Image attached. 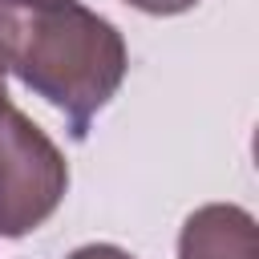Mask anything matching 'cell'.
<instances>
[{"label": "cell", "mask_w": 259, "mask_h": 259, "mask_svg": "<svg viewBox=\"0 0 259 259\" xmlns=\"http://www.w3.org/2000/svg\"><path fill=\"white\" fill-rule=\"evenodd\" d=\"M0 69L65 113L73 142L113 101L130 53L105 16L81 0H0Z\"/></svg>", "instance_id": "cell-1"}, {"label": "cell", "mask_w": 259, "mask_h": 259, "mask_svg": "<svg viewBox=\"0 0 259 259\" xmlns=\"http://www.w3.org/2000/svg\"><path fill=\"white\" fill-rule=\"evenodd\" d=\"M69 166L49 134L16 105L0 109V235L36 231L65 198Z\"/></svg>", "instance_id": "cell-2"}, {"label": "cell", "mask_w": 259, "mask_h": 259, "mask_svg": "<svg viewBox=\"0 0 259 259\" xmlns=\"http://www.w3.org/2000/svg\"><path fill=\"white\" fill-rule=\"evenodd\" d=\"M178 259H259L255 219L235 202H206L178 231Z\"/></svg>", "instance_id": "cell-3"}, {"label": "cell", "mask_w": 259, "mask_h": 259, "mask_svg": "<svg viewBox=\"0 0 259 259\" xmlns=\"http://www.w3.org/2000/svg\"><path fill=\"white\" fill-rule=\"evenodd\" d=\"M134 4L138 12H150V16H178V12H190L198 0H125Z\"/></svg>", "instance_id": "cell-4"}, {"label": "cell", "mask_w": 259, "mask_h": 259, "mask_svg": "<svg viewBox=\"0 0 259 259\" xmlns=\"http://www.w3.org/2000/svg\"><path fill=\"white\" fill-rule=\"evenodd\" d=\"M65 259H134V255L121 251V247H113V243H85V247H77Z\"/></svg>", "instance_id": "cell-5"}, {"label": "cell", "mask_w": 259, "mask_h": 259, "mask_svg": "<svg viewBox=\"0 0 259 259\" xmlns=\"http://www.w3.org/2000/svg\"><path fill=\"white\" fill-rule=\"evenodd\" d=\"M8 105V89H4V69H0V109Z\"/></svg>", "instance_id": "cell-6"}]
</instances>
